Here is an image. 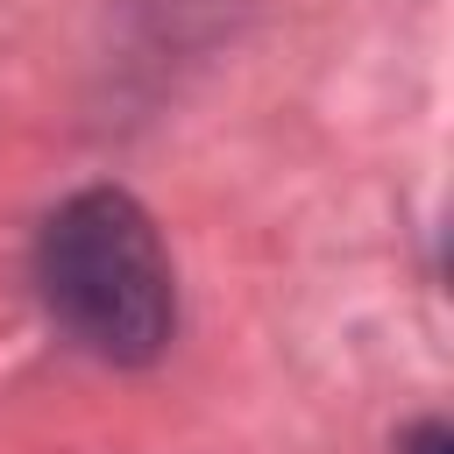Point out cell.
Instances as JSON below:
<instances>
[{
    "label": "cell",
    "instance_id": "6da1fadb",
    "mask_svg": "<svg viewBox=\"0 0 454 454\" xmlns=\"http://www.w3.org/2000/svg\"><path fill=\"white\" fill-rule=\"evenodd\" d=\"M43 298L50 312L106 362H149L170 340L177 319V291H170V262L163 241L149 227V213L114 192L92 184L78 199H64L43 220Z\"/></svg>",
    "mask_w": 454,
    "mask_h": 454
},
{
    "label": "cell",
    "instance_id": "7a4b0ae2",
    "mask_svg": "<svg viewBox=\"0 0 454 454\" xmlns=\"http://www.w3.org/2000/svg\"><path fill=\"white\" fill-rule=\"evenodd\" d=\"M404 454H447V426H419V433L404 440Z\"/></svg>",
    "mask_w": 454,
    "mask_h": 454
}]
</instances>
